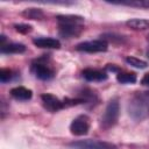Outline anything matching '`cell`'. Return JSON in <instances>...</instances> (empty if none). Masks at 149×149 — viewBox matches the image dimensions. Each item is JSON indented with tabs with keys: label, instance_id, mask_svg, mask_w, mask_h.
I'll use <instances>...</instances> for the list:
<instances>
[{
	"label": "cell",
	"instance_id": "obj_13",
	"mask_svg": "<svg viewBox=\"0 0 149 149\" xmlns=\"http://www.w3.org/2000/svg\"><path fill=\"white\" fill-rule=\"evenodd\" d=\"M2 54H22L26 51V47L22 43H6L1 47Z\"/></svg>",
	"mask_w": 149,
	"mask_h": 149
},
{
	"label": "cell",
	"instance_id": "obj_10",
	"mask_svg": "<svg viewBox=\"0 0 149 149\" xmlns=\"http://www.w3.org/2000/svg\"><path fill=\"white\" fill-rule=\"evenodd\" d=\"M33 43L38 48H47V49H59L61 42L52 37H37L33 40Z\"/></svg>",
	"mask_w": 149,
	"mask_h": 149
},
{
	"label": "cell",
	"instance_id": "obj_11",
	"mask_svg": "<svg viewBox=\"0 0 149 149\" xmlns=\"http://www.w3.org/2000/svg\"><path fill=\"white\" fill-rule=\"evenodd\" d=\"M10 95L16 100L24 101V100H29L31 98L33 93L30 90H28L23 86H16V87L10 90Z\"/></svg>",
	"mask_w": 149,
	"mask_h": 149
},
{
	"label": "cell",
	"instance_id": "obj_16",
	"mask_svg": "<svg viewBox=\"0 0 149 149\" xmlns=\"http://www.w3.org/2000/svg\"><path fill=\"white\" fill-rule=\"evenodd\" d=\"M116 80L121 84H133L136 81V74L134 72H119Z\"/></svg>",
	"mask_w": 149,
	"mask_h": 149
},
{
	"label": "cell",
	"instance_id": "obj_4",
	"mask_svg": "<svg viewBox=\"0 0 149 149\" xmlns=\"http://www.w3.org/2000/svg\"><path fill=\"white\" fill-rule=\"evenodd\" d=\"M107 47H108L107 42L101 38V40H93V41L81 42V43L77 44L76 50L81 51V52L93 54V52H102V51H106L107 50Z\"/></svg>",
	"mask_w": 149,
	"mask_h": 149
},
{
	"label": "cell",
	"instance_id": "obj_19",
	"mask_svg": "<svg viewBox=\"0 0 149 149\" xmlns=\"http://www.w3.org/2000/svg\"><path fill=\"white\" fill-rule=\"evenodd\" d=\"M13 72L9 69H1L0 70V81L1 83H7L12 79Z\"/></svg>",
	"mask_w": 149,
	"mask_h": 149
},
{
	"label": "cell",
	"instance_id": "obj_6",
	"mask_svg": "<svg viewBox=\"0 0 149 149\" xmlns=\"http://www.w3.org/2000/svg\"><path fill=\"white\" fill-rule=\"evenodd\" d=\"M31 72L35 74L36 78L41 80H49L54 77V70L49 65L40 61L31 65Z\"/></svg>",
	"mask_w": 149,
	"mask_h": 149
},
{
	"label": "cell",
	"instance_id": "obj_20",
	"mask_svg": "<svg viewBox=\"0 0 149 149\" xmlns=\"http://www.w3.org/2000/svg\"><path fill=\"white\" fill-rule=\"evenodd\" d=\"M14 28L16 31L21 33V34H28L29 31H31V26L27 24V23H19V24H14Z\"/></svg>",
	"mask_w": 149,
	"mask_h": 149
},
{
	"label": "cell",
	"instance_id": "obj_9",
	"mask_svg": "<svg viewBox=\"0 0 149 149\" xmlns=\"http://www.w3.org/2000/svg\"><path fill=\"white\" fill-rule=\"evenodd\" d=\"M81 74L87 81H104L107 79V73L97 69H85Z\"/></svg>",
	"mask_w": 149,
	"mask_h": 149
},
{
	"label": "cell",
	"instance_id": "obj_12",
	"mask_svg": "<svg viewBox=\"0 0 149 149\" xmlns=\"http://www.w3.org/2000/svg\"><path fill=\"white\" fill-rule=\"evenodd\" d=\"M58 24H78L83 26L84 17L78 15H58L57 16Z\"/></svg>",
	"mask_w": 149,
	"mask_h": 149
},
{
	"label": "cell",
	"instance_id": "obj_8",
	"mask_svg": "<svg viewBox=\"0 0 149 149\" xmlns=\"http://www.w3.org/2000/svg\"><path fill=\"white\" fill-rule=\"evenodd\" d=\"M58 27H59V35L63 36L64 38L76 37L83 30V26H78V24H58Z\"/></svg>",
	"mask_w": 149,
	"mask_h": 149
},
{
	"label": "cell",
	"instance_id": "obj_1",
	"mask_svg": "<svg viewBox=\"0 0 149 149\" xmlns=\"http://www.w3.org/2000/svg\"><path fill=\"white\" fill-rule=\"evenodd\" d=\"M128 113L136 120L142 121L149 116V91L136 92L128 102Z\"/></svg>",
	"mask_w": 149,
	"mask_h": 149
},
{
	"label": "cell",
	"instance_id": "obj_18",
	"mask_svg": "<svg viewBox=\"0 0 149 149\" xmlns=\"http://www.w3.org/2000/svg\"><path fill=\"white\" fill-rule=\"evenodd\" d=\"M126 62H127L129 65H132V66H134V68H137V69H144V68H147V65H148L146 61H142V59L136 58V57H133V56L126 57Z\"/></svg>",
	"mask_w": 149,
	"mask_h": 149
},
{
	"label": "cell",
	"instance_id": "obj_14",
	"mask_svg": "<svg viewBox=\"0 0 149 149\" xmlns=\"http://www.w3.org/2000/svg\"><path fill=\"white\" fill-rule=\"evenodd\" d=\"M126 24L134 30H144L149 28V20L146 19H130L126 22Z\"/></svg>",
	"mask_w": 149,
	"mask_h": 149
},
{
	"label": "cell",
	"instance_id": "obj_7",
	"mask_svg": "<svg viewBox=\"0 0 149 149\" xmlns=\"http://www.w3.org/2000/svg\"><path fill=\"white\" fill-rule=\"evenodd\" d=\"M41 99H42V102H43V106L50 111V112H57L62 108H64L63 106V101L59 100L57 97H55L54 94H50V93H44L41 95Z\"/></svg>",
	"mask_w": 149,
	"mask_h": 149
},
{
	"label": "cell",
	"instance_id": "obj_22",
	"mask_svg": "<svg viewBox=\"0 0 149 149\" xmlns=\"http://www.w3.org/2000/svg\"><path fill=\"white\" fill-rule=\"evenodd\" d=\"M106 69H107V70H109V71H114V72H118V68H116V66H114L113 64H108V65L106 66Z\"/></svg>",
	"mask_w": 149,
	"mask_h": 149
},
{
	"label": "cell",
	"instance_id": "obj_21",
	"mask_svg": "<svg viewBox=\"0 0 149 149\" xmlns=\"http://www.w3.org/2000/svg\"><path fill=\"white\" fill-rule=\"evenodd\" d=\"M141 83H142L143 85H146V86H149V72H148V73H146V74L143 76V78H142Z\"/></svg>",
	"mask_w": 149,
	"mask_h": 149
},
{
	"label": "cell",
	"instance_id": "obj_5",
	"mask_svg": "<svg viewBox=\"0 0 149 149\" xmlns=\"http://www.w3.org/2000/svg\"><path fill=\"white\" fill-rule=\"evenodd\" d=\"M90 129V118L85 114L78 115L74 118L70 125V130L73 135L77 136H83L86 135Z\"/></svg>",
	"mask_w": 149,
	"mask_h": 149
},
{
	"label": "cell",
	"instance_id": "obj_3",
	"mask_svg": "<svg viewBox=\"0 0 149 149\" xmlns=\"http://www.w3.org/2000/svg\"><path fill=\"white\" fill-rule=\"evenodd\" d=\"M72 149H118L115 144L99 140H79L69 143Z\"/></svg>",
	"mask_w": 149,
	"mask_h": 149
},
{
	"label": "cell",
	"instance_id": "obj_23",
	"mask_svg": "<svg viewBox=\"0 0 149 149\" xmlns=\"http://www.w3.org/2000/svg\"><path fill=\"white\" fill-rule=\"evenodd\" d=\"M148 40H149V36H148Z\"/></svg>",
	"mask_w": 149,
	"mask_h": 149
},
{
	"label": "cell",
	"instance_id": "obj_17",
	"mask_svg": "<svg viewBox=\"0 0 149 149\" xmlns=\"http://www.w3.org/2000/svg\"><path fill=\"white\" fill-rule=\"evenodd\" d=\"M116 5H126V6H133V7H140V8H149V0H133V1H119L113 2Z\"/></svg>",
	"mask_w": 149,
	"mask_h": 149
},
{
	"label": "cell",
	"instance_id": "obj_15",
	"mask_svg": "<svg viewBox=\"0 0 149 149\" xmlns=\"http://www.w3.org/2000/svg\"><path fill=\"white\" fill-rule=\"evenodd\" d=\"M22 15L31 20H42L44 17V13L40 8H27L22 12Z\"/></svg>",
	"mask_w": 149,
	"mask_h": 149
},
{
	"label": "cell",
	"instance_id": "obj_2",
	"mask_svg": "<svg viewBox=\"0 0 149 149\" xmlns=\"http://www.w3.org/2000/svg\"><path fill=\"white\" fill-rule=\"evenodd\" d=\"M119 112H120L119 101L116 98H114L107 104V106L105 108V112L101 116V127L105 129L113 127L118 121Z\"/></svg>",
	"mask_w": 149,
	"mask_h": 149
}]
</instances>
